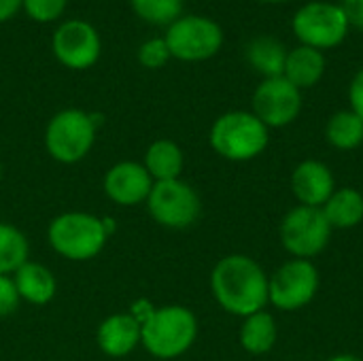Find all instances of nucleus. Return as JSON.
Returning a JSON list of instances; mask_svg holds the SVG:
<instances>
[{
    "mask_svg": "<svg viewBox=\"0 0 363 361\" xmlns=\"http://www.w3.org/2000/svg\"><path fill=\"white\" fill-rule=\"evenodd\" d=\"M211 289L225 313L242 319L268 304V274L253 257L242 253L225 255L215 264Z\"/></svg>",
    "mask_w": 363,
    "mask_h": 361,
    "instance_id": "f257e3e1",
    "label": "nucleus"
},
{
    "mask_svg": "<svg viewBox=\"0 0 363 361\" xmlns=\"http://www.w3.org/2000/svg\"><path fill=\"white\" fill-rule=\"evenodd\" d=\"M294 34L313 49L338 47L349 32V19L338 4L308 2L294 15Z\"/></svg>",
    "mask_w": 363,
    "mask_h": 361,
    "instance_id": "9d476101",
    "label": "nucleus"
},
{
    "mask_svg": "<svg viewBox=\"0 0 363 361\" xmlns=\"http://www.w3.org/2000/svg\"><path fill=\"white\" fill-rule=\"evenodd\" d=\"M211 147L217 155L230 162H249L262 155L268 147V128L247 111H230L211 128Z\"/></svg>",
    "mask_w": 363,
    "mask_h": 361,
    "instance_id": "7ed1b4c3",
    "label": "nucleus"
},
{
    "mask_svg": "<svg viewBox=\"0 0 363 361\" xmlns=\"http://www.w3.org/2000/svg\"><path fill=\"white\" fill-rule=\"evenodd\" d=\"M19 294L11 277L0 274V317H9L19 309Z\"/></svg>",
    "mask_w": 363,
    "mask_h": 361,
    "instance_id": "bb28decb",
    "label": "nucleus"
},
{
    "mask_svg": "<svg viewBox=\"0 0 363 361\" xmlns=\"http://www.w3.org/2000/svg\"><path fill=\"white\" fill-rule=\"evenodd\" d=\"M279 338V328L268 311L253 313L245 317L240 326V347L251 355H266L272 351Z\"/></svg>",
    "mask_w": 363,
    "mask_h": 361,
    "instance_id": "aec40b11",
    "label": "nucleus"
},
{
    "mask_svg": "<svg viewBox=\"0 0 363 361\" xmlns=\"http://www.w3.org/2000/svg\"><path fill=\"white\" fill-rule=\"evenodd\" d=\"M279 234L281 245L289 255L296 260H311L328 247L332 226L328 223L321 209L300 204L283 217Z\"/></svg>",
    "mask_w": 363,
    "mask_h": 361,
    "instance_id": "0eeeda50",
    "label": "nucleus"
},
{
    "mask_svg": "<svg viewBox=\"0 0 363 361\" xmlns=\"http://www.w3.org/2000/svg\"><path fill=\"white\" fill-rule=\"evenodd\" d=\"M198 336L196 315L179 304L162 306L140 326L143 347L157 360H174L191 349Z\"/></svg>",
    "mask_w": 363,
    "mask_h": 361,
    "instance_id": "f03ea898",
    "label": "nucleus"
},
{
    "mask_svg": "<svg viewBox=\"0 0 363 361\" xmlns=\"http://www.w3.org/2000/svg\"><path fill=\"white\" fill-rule=\"evenodd\" d=\"M262 2H285V0H262Z\"/></svg>",
    "mask_w": 363,
    "mask_h": 361,
    "instance_id": "473e14b6",
    "label": "nucleus"
},
{
    "mask_svg": "<svg viewBox=\"0 0 363 361\" xmlns=\"http://www.w3.org/2000/svg\"><path fill=\"white\" fill-rule=\"evenodd\" d=\"M287 53L289 51L285 49V45L279 38H274V36H257L247 47V60H249V64L259 74H264L266 79L283 77Z\"/></svg>",
    "mask_w": 363,
    "mask_h": 361,
    "instance_id": "412c9836",
    "label": "nucleus"
},
{
    "mask_svg": "<svg viewBox=\"0 0 363 361\" xmlns=\"http://www.w3.org/2000/svg\"><path fill=\"white\" fill-rule=\"evenodd\" d=\"M325 138L340 151L357 149L363 143V121L353 111H338L328 119Z\"/></svg>",
    "mask_w": 363,
    "mask_h": 361,
    "instance_id": "4be33fe9",
    "label": "nucleus"
},
{
    "mask_svg": "<svg viewBox=\"0 0 363 361\" xmlns=\"http://www.w3.org/2000/svg\"><path fill=\"white\" fill-rule=\"evenodd\" d=\"M102 223H104V230H106V234L111 236V234L115 232V221H113L111 217H104V219H102Z\"/></svg>",
    "mask_w": 363,
    "mask_h": 361,
    "instance_id": "2f4dec72",
    "label": "nucleus"
},
{
    "mask_svg": "<svg viewBox=\"0 0 363 361\" xmlns=\"http://www.w3.org/2000/svg\"><path fill=\"white\" fill-rule=\"evenodd\" d=\"M147 209L160 226L170 230H185L198 221L202 202L189 183L172 179L153 183V189L147 198Z\"/></svg>",
    "mask_w": 363,
    "mask_h": 361,
    "instance_id": "1a4fd4ad",
    "label": "nucleus"
},
{
    "mask_svg": "<svg viewBox=\"0 0 363 361\" xmlns=\"http://www.w3.org/2000/svg\"><path fill=\"white\" fill-rule=\"evenodd\" d=\"M319 291V270L311 260H289L268 277V302L283 313L308 306Z\"/></svg>",
    "mask_w": 363,
    "mask_h": 361,
    "instance_id": "6e6552de",
    "label": "nucleus"
},
{
    "mask_svg": "<svg viewBox=\"0 0 363 361\" xmlns=\"http://www.w3.org/2000/svg\"><path fill=\"white\" fill-rule=\"evenodd\" d=\"M96 340L106 355L123 357L140 345V323L130 313L113 315L100 323Z\"/></svg>",
    "mask_w": 363,
    "mask_h": 361,
    "instance_id": "2eb2a0df",
    "label": "nucleus"
},
{
    "mask_svg": "<svg viewBox=\"0 0 363 361\" xmlns=\"http://www.w3.org/2000/svg\"><path fill=\"white\" fill-rule=\"evenodd\" d=\"M153 183L155 181L151 179V174L147 172L143 164L119 162L106 172L104 191L113 202L121 206H134L138 202H147L153 189Z\"/></svg>",
    "mask_w": 363,
    "mask_h": 361,
    "instance_id": "ddd939ff",
    "label": "nucleus"
},
{
    "mask_svg": "<svg viewBox=\"0 0 363 361\" xmlns=\"http://www.w3.org/2000/svg\"><path fill=\"white\" fill-rule=\"evenodd\" d=\"M302 111V94L285 77L264 79L253 94V115L270 130L285 128L298 119Z\"/></svg>",
    "mask_w": 363,
    "mask_h": 361,
    "instance_id": "f8f14e48",
    "label": "nucleus"
},
{
    "mask_svg": "<svg viewBox=\"0 0 363 361\" xmlns=\"http://www.w3.org/2000/svg\"><path fill=\"white\" fill-rule=\"evenodd\" d=\"M0 179H2V164H0Z\"/></svg>",
    "mask_w": 363,
    "mask_h": 361,
    "instance_id": "72a5a7b5",
    "label": "nucleus"
},
{
    "mask_svg": "<svg viewBox=\"0 0 363 361\" xmlns=\"http://www.w3.org/2000/svg\"><path fill=\"white\" fill-rule=\"evenodd\" d=\"M96 130L98 128L91 121V113L81 109L60 111L51 117L45 130L47 153L62 164H77L89 153L96 140Z\"/></svg>",
    "mask_w": 363,
    "mask_h": 361,
    "instance_id": "39448f33",
    "label": "nucleus"
},
{
    "mask_svg": "<svg viewBox=\"0 0 363 361\" xmlns=\"http://www.w3.org/2000/svg\"><path fill=\"white\" fill-rule=\"evenodd\" d=\"M340 9L345 11L349 26L363 30V0H342Z\"/></svg>",
    "mask_w": 363,
    "mask_h": 361,
    "instance_id": "c85d7f7f",
    "label": "nucleus"
},
{
    "mask_svg": "<svg viewBox=\"0 0 363 361\" xmlns=\"http://www.w3.org/2000/svg\"><path fill=\"white\" fill-rule=\"evenodd\" d=\"M13 281L19 298L30 304H47L55 296V279L43 264L26 262L15 270Z\"/></svg>",
    "mask_w": 363,
    "mask_h": 361,
    "instance_id": "a211bd4d",
    "label": "nucleus"
},
{
    "mask_svg": "<svg viewBox=\"0 0 363 361\" xmlns=\"http://www.w3.org/2000/svg\"><path fill=\"white\" fill-rule=\"evenodd\" d=\"M140 66L145 68H162L168 64V60L172 57L170 51H168V45L164 38H147L140 47H138V53H136Z\"/></svg>",
    "mask_w": 363,
    "mask_h": 361,
    "instance_id": "a878e982",
    "label": "nucleus"
},
{
    "mask_svg": "<svg viewBox=\"0 0 363 361\" xmlns=\"http://www.w3.org/2000/svg\"><path fill=\"white\" fill-rule=\"evenodd\" d=\"M291 191L302 206L321 209L336 191V179L328 164L319 160H304L291 174Z\"/></svg>",
    "mask_w": 363,
    "mask_h": 361,
    "instance_id": "4468645a",
    "label": "nucleus"
},
{
    "mask_svg": "<svg viewBox=\"0 0 363 361\" xmlns=\"http://www.w3.org/2000/svg\"><path fill=\"white\" fill-rule=\"evenodd\" d=\"M21 2L23 0H0V23L9 21L21 9Z\"/></svg>",
    "mask_w": 363,
    "mask_h": 361,
    "instance_id": "c756f323",
    "label": "nucleus"
},
{
    "mask_svg": "<svg viewBox=\"0 0 363 361\" xmlns=\"http://www.w3.org/2000/svg\"><path fill=\"white\" fill-rule=\"evenodd\" d=\"M325 361H363L359 360L357 355H351V353H342V355H334V357H330V360Z\"/></svg>",
    "mask_w": 363,
    "mask_h": 361,
    "instance_id": "7c9ffc66",
    "label": "nucleus"
},
{
    "mask_svg": "<svg viewBox=\"0 0 363 361\" xmlns=\"http://www.w3.org/2000/svg\"><path fill=\"white\" fill-rule=\"evenodd\" d=\"M21 6L30 19L40 21V23H49V21H55L57 17L64 15L68 0H23Z\"/></svg>",
    "mask_w": 363,
    "mask_h": 361,
    "instance_id": "393cba45",
    "label": "nucleus"
},
{
    "mask_svg": "<svg viewBox=\"0 0 363 361\" xmlns=\"http://www.w3.org/2000/svg\"><path fill=\"white\" fill-rule=\"evenodd\" d=\"M143 166L147 168V172L151 174V179L155 183L157 181H172V179H181L185 157H183L181 147L174 140L160 138L147 149Z\"/></svg>",
    "mask_w": 363,
    "mask_h": 361,
    "instance_id": "6ab92c4d",
    "label": "nucleus"
},
{
    "mask_svg": "<svg viewBox=\"0 0 363 361\" xmlns=\"http://www.w3.org/2000/svg\"><path fill=\"white\" fill-rule=\"evenodd\" d=\"M349 102H351V111L363 121V68L353 77V81H351Z\"/></svg>",
    "mask_w": 363,
    "mask_h": 361,
    "instance_id": "cd10ccee",
    "label": "nucleus"
},
{
    "mask_svg": "<svg viewBox=\"0 0 363 361\" xmlns=\"http://www.w3.org/2000/svg\"><path fill=\"white\" fill-rule=\"evenodd\" d=\"M323 72H325V57L319 49L300 45L287 53L283 77L289 83H294L298 89L317 85L321 81Z\"/></svg>",
    "mask_w": 363,
    "mask_h": 361,
    "instance_id": "dca6fc26",
    "label": "nucleus"
},
{
    "mask_svg": "<svg viewBox=\"0 0 363 361\" xmlns=\"http://www.w3.org/2000/svg\"><path fill=\"white\" fill-rule=\"evenodd\" d=\"M332 230H351L363 221V194L355 187L336 189L321 206Z\"/></svg>",
    "mask_w": 363,
    "mask_h": 361,
    "instance_id": "f3484780",
    "label": "nucleus"
},
{
    "mask_svg": "<svg viewBox=\"0 0 363 361\" xmlns=\"http://www.w3.org/2000/svg\"><path fill=\"white\" fill-rule=\"evenodd\" d=\"M28 238L11 223H0V274H15L28 262Z\"/></svg>",
    "mask_w": 363,
    "mask_h": 361,
    "instance_id": "5701e85b",
    "label": "nucleus"
},
{
    "mask_svg": "<svg viewBox=\"0 0 363 361\" xmlns=\"http://www.w3.org/2000/svg\"><path fill=\"white\" fill-rule=\"evenodd\" d=\"M172 57L181 62H204L223 45V30L202 15H185L172 21L164 36Z\"/></svg>",
    "mask_w": 363,
    "mask_h": 361,
    "instance_id": "423d86ee",
    "label": "nucleus"
},
{
    "mask_svg": "<svg viewBox=\"0 0 363 361\" xmlns=\"http://www.w3.org/2000/svg\"><path fill=\"white\" fill-rule=\"evenodd\" d=\"M51 49L62 66L70 70H85L98 62L102 53V40L89 21L68 19L53 32Z\"/></svg>",
    "mask_w": 363,
    "mask_h": 361,
    "instance_id": "9b49d317",
    "label": "nucleus"
},
{
    "mask_svg": "<svg viewBox=\"0 0 363 361\" xmlns=\"http://www.w3.org/2000/svg\"><path fill=\"white\" fill-rule=\"evenodd\" d=\"M47 238L57 255L72 262H87L104 249L108 234L96 215L64 213L49 223Z\"/></svg>",
    "mask_w": 363,
    "mask_h": 361,
    "instance_id": "20e7f679",
    "label": "nucleus"
},
{
    "mask_svg": "<svg viewBox=\"0 0 363 361\" xmlns=\"http://www.w3.org/2000/svg\"><path fill=\"white\" fill-rule=\"evenodd\" d=\"M132 11L147 23L170 26L181 17L185 0H130Z\"/></svg>",
    "mask_w": 363,
    "mask_h": 361,
    "instance_id": "b1692460",
    "label": "nucleus"
}]
</instances>
